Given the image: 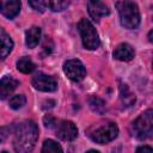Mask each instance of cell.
<instances>
[{
    "instance_id": "6da1fadb",
    "label": "cell",
    "mask_w": 153,
    "mask_h": 153,
    "mask_svg": "<svg viewBox=\"0 0 153 153\" xmlns=\"http://www.w3.org/2000/svg\"><path fill=\"white\" fill-rule=\"evenodd\" d=\"M38 139V127L33 121L19 123L14 131L13 148L16 153H31Z\"/></svg>"
},
{
    "instance_id": "7402d4cb",
    "label": "cell",
    "mask_w": 153,
    "mask_h": 153,
    "mask_svg": "<svg viewBox=\"0 0 153 153\" xmlns=\"http://www.w3.org/2000/svg\"><path fill=\"white\" fill-rule=\"evenodd\" d=\"M43 123H44V126L48 127V128H54V127H56V120H55L53 116H50V115H47V116L43 118Z\"/></svg>"
},
{
    "instance_id": "ac0fdd59",
    "label": "cell",
    "mask_w": 153,
    "mask_h": 153,
    "mask_svg": "<svg viewBox=\"0 0 153 153\" xmlns=\"http://www.w3.org/2000/svg\"><path fill=\"white\" fill-rule=\"evenodd\" d=\"M42 153H63L62 147L54 140H45L42 146Z\"/></svg>"
},
{
    "instance_id": "30bf717a",
    "label": "cell",
    "mask_w": 153,
    "mask_h": 153,
    "mask_svg": "<svg viewBox=\"0 0 153 153\" xmlns=\"http://www.w3.org/2000/svg\"><path fill=\"white\" fill-rule=\"evenodd\" d=\"M19 85V81L11 75H5L0 79V99H6Z\"/></svg>"
},
{
    "instance_id": "ba28073f",
    "label": "cell",
    "mask_w": 153,
    "mask_h": 153,
    "mask_svg": "<svg viewBox=\"0 0 153 153\" xmlns=\"http://www.w3.org/2000/svg\"><path fill=\"white\" fill-rule=\"evenodd\" d=\"M56 135L63 141H73L78 136V128L71 121H61L56 126Z\"/></svg>"
},
{
    "instance_id": "277c9868",
    "label": "cell",
    "mask_w": 153,
    "mask_h": 153,
    "mask_svg": "<svg viewBox=\"0 0 153 153\" xmlns=\"http://www.w3.org/2000/svg\"><path fill=\"white\" fill-rule=\"evenodd\" d=\"M78 29H79V32L81 36L82 44L86 49L94 50L99 47V44H100L99 36H98L94 26L92 25V23L88 19L82 18L78 24Z\"/></svg>"
},
{
    "instance_id": "9a60e30c",
    "label": "cell",
    "mask_w": 153,
    "mask_h": 153,
    "mask_svg": "<svg viewBox=\"0 0 153 153\" xmlns=\"http://www.w3.org/2000/svg\"><path fill=\"white\" fill-rule=\"evenodd\" d=\"M120 98L124 106H131L135 103V96L129 90L128 85H121L120 87Z\"/></svg>"
},
{
    "instance_id": "4fadbf2b",
    "label": "cell",
    "mask_w": 153,
    "mask_h": 153,
    "mask_svg": "<svg viewBox=\"0 0 153 153\" xmlns=\"http://www.w3.org/2000/svg\"><path fill=\"white\" fill-rule=\"evenodd\" d=\"M13 49V41L11 36L0 26V59L4 60Z\"/></svg>"
},
{
    "instance_id": "ffe728a7",
    "label": "cell",
    "mask_w": 153,
    "mask_h": 153,
    "mask_svg": "<svg viewBox=\"0 0 153 153\" xmlns=\"http://www.w3.org/2000/svg\"><path fill=\"white\" fill-rule=\"evenodd\" d=\"M68 5L69 1H61V0H53L48 2V7H50V10L54 12H61L65 8H67Z\"/></svg>"
},
{
    "instance_id": "603a6c76",
    "label": "cell",
    "mask_w": 153,
    "mask_h": 153,
    "mask_svg": "<svg viewBox=\"0 0 153 153\" xmlns=\"http://www.w3.org/2000/svg\"><path fill=\"white\" fill-rule=\"evenodd\" d=\"M11 133V128L10 127H0V142L5 141L8 135Z\"/></svg>"
},
{
    "instance_id": "9c48e42d",
    "label": "cell",
    "mask_w": 153,
    "mask_h": 153,
    "mask_svg": "<svg viewBox=\"0 0 153 153\" xmlns=\"http://www.w3.org/2000/svg\"><path fill=\"white\" fill-rule=\"evenodd\" d=\"M87 8H88V13L91 16V18L96 22H99V19L104 16H108L110 13L109 7L102 2V1H94L91 0L87 2Z\"/></svg>"
},
{
    "instance_id": "2e32d148",
    "label": "cell",
    "mask_w": 153,
    "mask_h": 153,
    "mask_svg": "<svg viewBox=\"0 0 153 153\" xmlns=\"http://www.w3.org/2000/svg\"><path fill=\"white\" fill-rule=\"evenodd\" d=\"M17 68L19 72L24 73V74H29L35 69V63L32 62V60L27 56H23L17 61Z\"/></svg>"
},
{
    "instance_id": "44dd1931",
    "label": "cell",
    "mask_w": 153,
    "mask_h": 153,
    "mask_svg": "<svg viewBox=\"0 0 153 153\" xmlns=\"http://www.w3.org/2000/svg\"><path fill=\"white\" fill-rule=\"evenodd\" d=\"M48 2L49 1H43V0H31L29 1V5L37 12H44L45 8L48 7Z\"/></svg>"
},
{
    "instance_id": "3957f363",
    "label": "cell",
    "mask_w": 153,
    "mask_h": 153,
    "mask_svg": "<svg viewBox=\"0 0 153 153\" xmlns=\"http://www.w3.org/2000/svg\"><path fill=\"white\" fill-rule=\"evenodd\" d=\"M131 133L139 140H146L151 137L153 133V111L148 109L141 114L131 124Z\"/></svg>"
},
{
    "instance_id": "7a4b0ae2",
    "label": "cell",
    "mask_w": 153,
    "mask_h": 153,
    "mask_svg": "<svg viewBox=\"0 0 153 153\" xmlns=\"http://www.w3.org/2000/svg\"><path fill=\"white\" fill-rule=\"evenodd\" d=\"M122 26L126 29H136L140 24V12L139 7L133 1H117L115 4Z\"/></svg>"
},
{
    "instance_id": "8fae6325",
    "label": "cell",
    "mask_w": 153,
    "mask_h": 153,
    "mask_svg": "<svg viewBox=\"0 0 153 153\" xmlns=\"http://www.w3.org/2000/svg\"><path fill=\"white\" fill-rule=\"evenodd\" d=\"M20 1L18 0H1L0 1V12L8 19H13L14 17L18 16L20 11Z\"/></svg>"
},
{
    "instance_id": "7c38bea8",
    "label": "cell",
    "mask_w": 153,
    "mask_h": 153,
    "mask_svg": "<svg viewBox=\"0 0 153 153\" xmlns=\"http://www.w3.org/2000/svg\"><path fill=\"white\" fill-rule=\"evenodd\" d=\"M112 55L118 61H130L135 56V51H134V49L130 44L121 43L115 48Z\"/></svg>"
},
{
    "instance_id": "e0dca14e",
    "label": "cell",
    "mask_w": 153,
    "mask_h": 153,
    "mask_svg": "<svg viewBox=\"0 0 153 153\" xmlns=\"http://www.w3.org/2000/svg\"><path fill=\"white\" fill-rule=\"evenodd\" d=\"M88 104H90V108L92 109V111H94L97 114H103L105 111V102L103 99H100L99 97L92 96L88 99Z\"/></svg>"
},
{
    "instance_id": "5bb4252c",
    "label": "cell",
    "mask_w": 153,
    "mask_h": 153,
    "mask_svg": "<svg viewBox=\"0 0 153 153\" xmlns=\"http://www.w3.org/2000/svg\"><path fill=\"white\" fill-rule=\"evenodd\" d=\"M41 27L38 26H31L25 32V43L29 48H36L41 39Z\"/></svg>"
},
{
    "instance_id": "d6986e66",
    "label": "cell",
    "mask_w": 153,
    "mask_h": 153,
    "mask_svg": "<svg viewBox=\"0 0 153 153\" xmlns=\"http://www.w3.org/2000/svg\"><path fill=\"white\" fill-rule=\"evenodd\" d=\"M25 103H26V98L24 94H16L10 99L8 105L13 110H19L25 105Z\"/></svg>"
},
{
    "instance_id": "cb8c5ba5",
    "label": "cell",
    "mask_w": 153,
    "mask_h": 153,
    "mask_svg": "<svg viewBox=\"0 0 153 153\" xmlns=\"http://www.w3.org/2000/svg\"><path fill=\"white\" fill-rule=\"evenodd\" d=\"M136 153H153V149L149 146H140L136 149Z\"/></svg>"
},
{
    "instance_id": "8992f818",
    "label": "cell",
    "mask_w": 153,
    "mask_h": 153,
    "mask_svg": "<svg viewBox=\"0 0 153 153\" xmlns=\"http://www.w3.org/2000/svg\"><path fill=\"white\" fill-rule=\"evenodd\" d=\"M63 72L72 81H81L86 75V69L84 65L76 59L66 61L63 63Z\"/></svg>"
},
{
    "instance_id": "d4e9b609",
    "label": "cell",
    "mask_w": 153,
    "mask_h": 153,
    "mask_svg": "<svg viewBox=\"0 0 153 153\" xmlns=\"http://www.w3.org/2000/svg\"><path fill=\"white\" fill-rule=\"evenodd\" d=\"M152 32H153V31L151 30L149 33H148V39H149V42H152Z\"/></svg>"
},
{
    "instance_id": "5b68a950",
    "label": "cell",
    "mask_w": 153,
    "mask_h": 153,
    "mask_svg": "<svg viewBox=\"0 0 153 153\" xmlns=\"http://www.w3.org/2000/svg\"><path fill=\"white\" fill-rule=\"evenodd\" d=\"M117 135H118V127L114 122L103 123V124L98 126L97 128H94L88 134L91 140H93L94 142L100 143V145H104V143L112 141L114 139L117 137Z\"/></svg>"
},
{
    "instance_id": "52a82bcc",
    "label": "cell",
    "mask_w": 153,
    "mask_h": 153,
    "mask_svg": "<svg viewBox=\"0 0 153 153\" xmlns=\"http://www.w3.org/2000/svg\"><path fill=\"white\" fill-rule=\"evenodd\" d=\"M32 86L42 92H53L57 88V81L54 76L44 74V73H38L32 78Z\"/></svg>"
},
{
    "instance_id": "4316f807",
    "label": "cell",
    "mask_w": 153,
    "mask_h": 153,
    "mask_svg": "<svg viewBox=\"0 0 153 153\" xmlns=\"http://www.w3.org/2000/svg\"><path fill=\"white\" fill-rule=\"evenodd\" d=\"M1 153H8V152H7V151H2Z\"/></svg>"
},
{
    "instance_id": "484cf974",
    "label": "cell",
    "mask_w": 153,
    "mask_h": 153,
    "mask_svg": "<svg viewBox=\"0 0 153 153\" xmlns=\"http://www.w3.org/2000/svg\"><path fill=\"white\" fill-rule=\"evenodd\" d=\"M87 153H100V152H98V151H96V149H91V151H88Z\"/></svg>"
}]
</instances>
